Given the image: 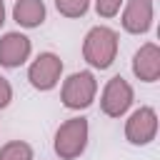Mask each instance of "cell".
Returning <instances> with one entry per match:
<instances>
[{
    "label": "cell",
    "mask_w": 160,
    "mask_h": 160,
    "mask_svg": "<svg viewBox=\"0 0 160 160\" xmlns=\"http://www.w3.org/2000/svg\"><path fill=\"white\" fill-rule=\"evenodd\" d=\"M10 100H12V88H10V82L0 75V110H2V108H8V105H10Z\"/></svg>",
    "instance_id": "cell-14"
},
{
    "label": "cell",
    "mask_w": 160,
    "mask_h": 160,
    "mask_svg": "<svg viewBox=\"0 0 160 160\" xmlns=\"http://www.w3.org/2000/svg\"><path fill=\"white\" fill-rule=\"evenodd\" d=\"M95 92H98V80L90 70H80V72H72L65 82H62V90H60V100L65 108L70 110H82L88 105H92L95 100Z\"/></svg>",
    "instance_id": "cell-3"
},
{
    "label": "cell",
    "mask_w": 160,
    "mask_h": 160,
    "mask_svg": "<svg viewBox=\"0 0 160 160\" xmlns=\"http://www.w3.org/2000/svg\"><path fill=\"white\" fill-rule=\"evenodd\" d=\"M158 132V112L152 108H138L125 122V138L132 145H148Z\"/></svg>",
    "instance_id": "cell-6"
},
{
    "label": "cell",
    "mask_w": 160,
    "mask_h": 160,
    "mask_svg": "<svg viewBox=\"0 0 160 160\" xmlns=\"http://www.w3.org/2000/svg\"><path fill=\"white\" fill-rule=\"evenodd\" d=\"M55 8L65 18H82L90 8V0H55Z\"/></svg>",
    "instance_id": "cell-12"
},
{
    "label": "cell",
    "mask_w": 160,
    "mask_h": 160,
    "mask_svg": "<svg viewBox=\"0 0 160 160\" xmlns=\"http://www.w3.org/2000/svg\"><path fill=\"white\" fill-rule=\"evenodd\" d=\"M132 105V88L125 78L115 75L108 80L105 90H102V98H100V108L108 118H120L128 112V108Z\"/></svg>",
    "instance_id": "cell-4"
},
{
    "label": "cell",
    "mask_w": 160,
    "mask_h": 160,
    "mask_svg": "<svg viewBox=\"0 0 160 160\" xmlns=\"http://www.w3.org/2000/svg\"><path fill=\"white\" fill-rule=\"evenodd\" d=\"M115 55H118V32L105 25L90 28L82 42V58L88 60V65L105 70L112 65Z\"/></svg>",
    "instance_id": "cell-1"
},
{
    "label": "cell",
    "mask_w": 160,
    "mask_h": 160,
    "mask_svg": "<svg viewBox=\"0 0 160 160\" xmlns=\"http://www.w3.org/2000/svg\"><path fill=\"white\" fill-rule=\"evenodd\" d=\"M88 145V120L85 118H70L65 120L55 132V152L60 160H75L85 152Z\"/></svg>",
    "instance_id": "cell-2"
},
{
    "label": "cell",
    "mask_w": 160,
    "mask_h": 160,
    "mask_svg": "<svg viewBox=\"0 0 160 160\" xmlns=\"http://www.w3.org/2000/svg\"><path fill=\"white\" fill-rule=\"evenodd\" d=\"M60 72H62V60L55 52H40L28 70V80L35 90H52L60 80Z\"/></svg>",
    "instance_id": "cell-5"
},
{
    "label": "cell",
    "mask_w": 160,
    "mask_h": 160,
    "mask_svg": "<svg viewBox=\"0 0 160 160\" xmlns=\"http://www.w3.org/2000/svg\"><path fill=\"white\" fill-rule=\"evenodd\" d=\"M152 25V0H128L122 10V28L132 35L148 32Z\"/></svg>",
    "instance_id": "cell-9"
},
{
    "label": "cell",
    "mask_w": 160,
    "mask_h": 160,
    "mask_svg": "<svg viewBox=\"0 0 160 160\" xmlns=\"http://www.w3.org/2000/svg\"><path fill=\"white\" fill-rule=\"evenodd\" d=\"M5 22V5H2V0H0V25Z\"/></svg>",
    "instance_id": "cell-15"
},
{
    "label": "cell",
    "mask_w": 160,
    "mask_h": 160,
    "mask_svg": "<svg viewBox=\"0 0 160 160\" xmlns=\"http://www.w3.org/2000/svg\"><path fill=\"white\" fill-rule=\"evenodd\" d=\"M0 160H32V148L22 140H10L0 148Z\"/></svg>",
    "instance_id": "cell-11"
},
{
    "label": "cell",
    "mask_w": 160,
    "mask_h": 160,
    "mask_svg": "<svg viewBox=\"0 0 160 160\" xmlns=\"http://www.w3.org/2000/svg\"><path fill=\"white\" fill-rule=\"evenodd\" d=\"M132 72L142 82H155L160 78V48L155 42H145L132 58Z\"/></svg>",
    "instance_id": "cell-8"
},
{
    "label": "cell",
    "mask_w": 160,
    "mask_h": 160,
    "mask_svg": "<svg viewBox=\"0 0 160 160\" xmlns=\"http://www.w3.org/2000/svg\"><path fill=\"white\" fill-rule=\"evenodd\" d=\"M122 0H95V10L100 18H115L120 12Z\"/></svg>",
    "instance_id": "cell-13"
},
{
    "label": "cell",
    "mask_w": 160,
    "mask_h": 160,
    "mask_svg": "<svg viewBox=\"0 0 160 160\" xmlns=\"http://www.w3.org/2000/svg\"><path fill=\"white\" fill-rule=\"evenodd\" d=\"M30 40L22 32H5L0 38V65L2 68H20L30 58Z\"/></svg>",
    "instance_id": "cell-7"
},
{
    "label": "cell",
    "mask_w": 160,
    "mask_h": 160,
    "mask_svg": "<svg viewBox=\"0 0 160 160\" xmlns=\"http://www.w3.org/2000/svg\"><path fill=\"white\" fill-rule=\"evenodd\" d=\"M12 18L22 28H38L45 20V2L42 0H18L12 8Z\"/></svg>",
    "instance_id": "cell-10"
}]
</instances>
